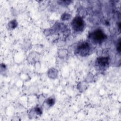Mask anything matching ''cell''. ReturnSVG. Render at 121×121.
Wrapping results in <instances>:
<instances>
[{
    "mask_svg": "<svg viewBox=\"0 0 121 121\" xmlns=\"http://www.w3.org/2000/svg\"><path fill=\"white\" fill-rule=\"evenodd\" d=\"M90 48L89 44L86 42H83L78 45L77 49V53L80 56L84 57L89 53Z\"/></svg>",
    "mask_w": 121,
    "mask_h": 121,
    "instance_id": "obj_3",
    "label": "cell"
},
{
    "mask_svg": "<svg viewBox=\"0 0 121 121\" xmlns=\"http://www.w3.org/2000/svg\"><path fill=\"white\" fill-rule=\"evenodd\" d=\"M72 28L76 32H81L83 31L85 24L83 19L80 17H74L71 22Z\"/></svg>",
    "mask_w": 121,
    "mask_h": 121,
    "instance_id": "obj_1",
    "label": "cell"
},
{
    "mask_svg": "<svg viewBox=\"0 0 121 121\" xmlns=\"http://www.w3.org/2000/svg\"><path fill=\"white\" fill-rule=\"evenodd\" d=\"M90 38L95 43H102L106 38V35L101 30L97 29L90 34Z\"/></svg>",
    "mask_w": 121,
    "mask_h": 121,
    "instance_id": "obj_2",
    "label": "cell"
},
{
    "mask_svg": "<svg viewBox=\"0 0 121 121\" xmlns=\"http://www.w3.org/2000/svg\"><path fill=\"white\" fill-rule=\"evenodd\" d=\"M54 102V100L53 99L49 98V99H48L47 103H48V104L49 105H52L53 104Z\"/></svg>",
    "mask_w": 121,
    "mask_h": 121,
    "instance_id": "obj_5",
    "label": "cell"
},
{
    "mask_svg": "<svg viewBox=\"0 0 121 121\" xmlns=\"http://www.w3.org/2000/svg\"><path fill=\"white\" fill-rule=\"evenodd\" d=\"M108 59L106 57H100L97 59L96 61V64L98 67L103 68L107 67L109 64Z\"/></svg>",
    "mask_w": 121,
    "mask_h": 121,
    "instance_id": "obj_4",
    "label": "cell"
}]
</instances>
